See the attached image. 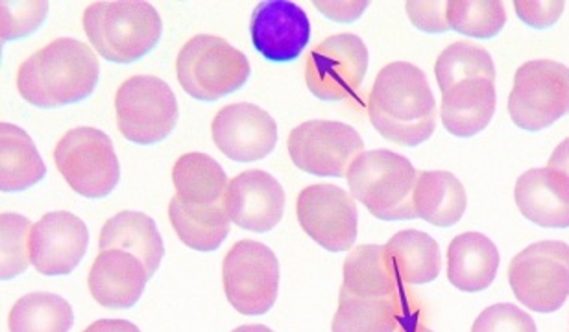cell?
<instances>
[{
    "mask_svg": "<svg viewBox=\"0 0 569 332\" xmlns=\"http://www.w3.org/2000/svg\"><path fill=\"white\" fill-rule=\"evenodd\" d=\"M368 119L379 135L400 147H420L437 125V100L422 69L392 61L368 93Z\"/></svg>",
    "mask_w": 569,
    "mask_h": 332,
    "instance_id": "cell-1",
    "label": "cell"
},
{
    "mask_svg": "<svg viewBox=\"0 0 569 332\" xmlns=\"http://www.w3.org/2000/svg\"><path fill=\"white\" fill-rule=\"evenodd\" d=\"M99 78L93 49L78 39L61 38L22 61L17 91L39 110H58L89 99Z\"/></svg>",
    "mask_w": 569,
    "mask_h": 332,
    "instance_id": "cell-2",
    "label": "cell"
},
{
    "mask_svg": "<svg viewBox=\"0 0 569 332\" xmlns=\"http://www.w3.org/2000/svg\"><path fill=\"white\" fill-rule=\"evenodd\" d=\"M83 30L97 54L128 66L158 47L163 22L150 2H93L83 11Z\"/></svg>",
    "mask_w": 569,
    "mask_h": 332,
    "instance_id": "cell-3",
    "label": "cell"
},
{
    "mask_svg": "<svg viewBox=\"0 0 569 332\" xmlns=\"http://www.w3.org/2000/svg\"><path fill=\"white\" fill-rule=\"evenodd\" d=\"M418 172L409 159L390 150L362 152L348 170L351 197L379 220L418 219L415 189Z\"/></svg>",
    "mask_w": 569,
    "mask_h": 332,
    "instance_id": "cell-4",
    "label": "cell"
},
{
    "mask_svg": "<svg viewBox=\"0 0 569 332\" xmlns=\"http://www.w3.org/2000/svg\"><path fill=\"white\" fill-rule=\"evenodd\" d=\"M250 72L244 52L209 33L189 39L176 60V77L181 89L202 102L224 99L244 88Z\"/></svg>",
    "mask_w": 569,
    "mask_h": 332,
    "instance_id": "cell-5",
    "label": "cell"
},
{
    "mask_svg": "<svg viewBox=\"0 0 569 332\" xmlns=\"http://www.w3.org/2000/svg\"><path fill=\"white\" fill-rule=\"evenodd\" d=\"M56 169L80 197H110L121 180V163L110 137L97 128H74L54 148Z\"/></svg>",
    "mask_w": 569,
    "mask_h": 332,
    "instance_id": "cell-6",
    "label": "cell"
},
{
    "mask_svg": "<svg viewBox=\"0 0 569 332\" xmlns=\"http://www.w3.org/2000/svg\"><path fill=\"white\" fill-rule=\"evenodd\" d=\"M509 283L529 311H559L569 298V245L560 240L527 245L510 261Z\"/></svg>",
    "mask_w": 569,
    "mask_h": 332,
    "instance_id": "cell-7",
    "label": "cell"
},
{
    "mask_svg": "<svg viewBox=\"0 0 569 332\" xmlns=\"http://www.w3.org/2000/svg\"><path fill=\"white\" fill-rule=\"evenodd\" d=\"M117 128L127 141L150 147L174 131L180 108L169 83L161 78H128L116 94Z\"/></svg>",
    "mask_w": 569,
    "mask_h": 332,
    "instance_id": "cell-8",
    "label": "cell"
},
{
    "mask_svg": "<svg viewBox=\"0 0 569 332\" xmlns=\"http://www.w3.org/2000/svg\"><path fill=\"white\" fill-rule=\"evenodd\" d=\"M226 298L244 316H263L274 306L280 289V262L269 245L239 240L222 262Z\"/></svg>",
    "mask_w": 569,
    "mask_h": 332,
    "instance_id": "cell-9",
    "label": "cell"
},
{
    "mask_svg": "<svg viewBox=\"0 0 569 332\" xmlns=\"http://www.w3.org/2000/svg\"><path fill=\"white\" fill-rule=\"evenodd\" d=\"M509 113L527 131L546 130L569 114V67L555 60L523 63L516 71Z\"/></svg>",
    "mask_w": 569,
    "mask_h": 332,
    "instance_id": "cell-10",
    "label": "cell"
},
{
    "mask_svg": "<svg viewBox=\"0 0 569 332\" xmlns=\"http://www.w3.org/2000/svg\"><path fill=\"white\" fill-rule=\"evenodd\" d=\"M289 155L307 174L346 178L351 163L365 152L356 128L337 120H307L290 131Z\"/></svg>",
    "mask_w": 569,
    "mask_h": 332,
    "instance_id": "cell-11",
    "label": "cell"
},
{
    "mask_svg": "<svg viewBox=\"0 0 569 332\" xmlns=\"http://www.w3.org/2000/svg\"><path fill=\"white\" fill-rule=\"evenodd\" d=\"M368 71V49L356 33H337L306 58V83L318 100L339 102L359 93Z\"/></svg>",
    "mask_w": 569,
    "mask_h": 332,
    "instance_id": "cell-12",
    "label": "cell"
},
{
    "mask_svg": "<svg viewBox=\"0 0 569 332\" xmlns=\"http://www.w3.org/2000/svg\"><path fill=\"white\" fill-rule=\"evenodd\" d=\"M301 229L323 250L340 253L357 240L356 198L331 183L307 187L296 198Z\"/></svg>",
    "mask_w": 569,
    "mask_h": 332,
    "instance_id": "cell-13",
    "label": "cell"
},
{
    "mask_svg": "<svg viewBox=\"0 0 569 332\" xmlns=\"http://www.w3.org/2000/svg\"><path fill=\"white\" fill-rule=\"evenodd\" d=\"M211 137L226 158L237 163H252L274 152L278 124L272 114L259 105L230 104L214 114Z\"/></svg>",
    "mask_w": 569,
    "mask_h": 332,
    "instance_id": "cell-14",
    "label": "cell"
},
{
    "mask_svg": "<svg viewBox=\"0 0 569 332\" xmlns=\"http://www.w3.org/2000/svg\"><path fill=\"white\" fill-rule=\"evenodd\" d=\"M253 49L270 63H290L303 54L311 39L306 11L289 0H269L256 6L250 19Z\"/></svg>",
    "mask_w": 569,
    "mask_h": 332,
    "instance_id": "cell-15",
    "label": "cell"
},
{
    "mask_svg": "<svg viewBox=\"0 0 569 332\" xmlns=\"http://www.w3.org/2000/svg\"><path fill=\"white\" fill-rule=\"evenodd\" d=\"M88 225L67 211L43 214L30 233V261L43 275H69L88 251Z\"/></svg>",
    "mask_w": 569,
    "mask_h": 332,
    "instance_id": "cell-16",
    "label": "cell"
},
{
    "mask_svg": "<svg viewBox=\"0 0 569 332\" xmlns=\"http://www.w3.org/2000/svg\"><path fill=\"white\" fill-rule=\"evenodd\" d=\"M224 205L231 222L239 228L269 233L283 219V187L264 170H244L230 180Z\"/></svg>",
    "mask_w": 569,
    "mask_h": 332,
    "instance_id": "cell-17",
    "label": "cell"
},
{
    "mask_svg": "<svg viewBox=\"0 0 569 332\" xmlns=\"http://www.w3.org/2000/svg\"><path fill=\"white\" fill-rule=\"evenodd\" d=\"M387 245H357L342 268L340 294L367 303L411 300Z\"/></svg>",
    "mask_w": 569,
    "mask_h": 332,
    "instance_id": "cell-18",
    "label": "cell"
},
{
    "mask_svg": "<svg viewBox=\"0 0 569 332\" xmlns=\"http://www.w3.org/2000/svg\"><path fill=\"white\" fill-rule=\"evenodd\" d=\"M148 281L147 268L138 256L122 250H106L94 259L88 286L99 305L124 311L141 300Z\"/></svg>",
    "mask_w": 569,
    "mask_h": 332,
    "instance_id": "cell-19",
    "label": "cell"
},
{
    "mask_svg": "<svg viewBox=\"0 0 569 332\" xmlns=\"http://www.w3.org/2000/svg\"><path fill=\"white\" fill-rule=\"evenodd\" d=\"M516 205L540 228H569V178L559 170L531 169L516 181Z\"/></svg>",
    "mask_w": 569,
    "mask_h": 332,
    "instance_id": "cell-20",
    "label": "cell"
},
{
    "mask_svg": "<svg viewBox=\"0 0 569 332\" xmlns=\"http://www.w3.org/2000/svg\"><path fill=\"white\" fill-rule=\"evenodd\" d=\"M496 83L487 78H470L459 82L442 94L440 119L446 130L455 137L481 133L496 113Z\"/></svg>",
    "mask_w": 569,
    "mask_h": 332,
    "instance_id": "cell-21",
    "label": "cell"
},
{
    "mask_svg": "<svg viewBox=\"0 0 569 332\" xmlns=\"http://www.w3.org/2000/svg\"><path fill=\"white\" fill-rule=\"evenodd\" d=\"M499 251L481 233H462L448 248V279L468 294L487 290L498 275Z\"/></svg>",
    "mask_w": 569,
    "mask_h": 332,
    "instance_id": "cell-22",
    "label": "cell"
},
{
    "mask_svg": "<svg viewBox=\"0 0 569 332\" xmlns=\"http://www.w3.org/2000/svg\"><path fill=\"white\" fill-rule=\"evenodd\" d=\"M100 251L122 250L138 256L152 279L161 266L164 245L158 225L148 214L138 211H122L104 223L100 231Z\"/></svg>",
    "mask_w": 569,
    "mask_h": 332,
    "instance_id": "cell-23",
    "label": "cell"
},
{
    "mask_svg": "<svg viewBox=\"0 0 569 332\" xmlns=\"http://www.w3.org/2000/svg\"><path fill=\"white\" fill-rule=\"evenodd\" d=\"M468 208L465 187L446 170H423L415 189L418 219L437 228H451L460 222Z\"/></svg>",
    "mask_w": 569,
    "mask_h": 332,
    "instance_id": "cell-24",
    "label": "cell"
},
{
    "mask_svg": "<svg viewBox=\"0 0 569 332\" xmlns=\"http://www.w3.org/2000/svg\"><path fill=\"white\" fill-rule=\"evenodd\" d=\"M169 219L178 239L187 248L203 253L219 250L230 234V217L226 213L224 203L194 205L174 197L170 200Z\"/></svg>",
    "mask_w": 569,
    "mask_h": 332,
    "instance_id": "cell-25",
    "label": "cell"
},
{
    "mask_svg": "<svg viewBox=\"0 0 569 332\" xmlns=\"http://www.w3.org/2000/svg\"><path fill=\"white\" fill-rule=\"evenodd\" d=\"M47 174L32 137L19 125L0 124V189L2 192L27 191Z\"/></svg>",
    "mask_w": 569,
    "mask_h": 332,
    "instance_id": "cell-26",
    "label": "cell"
},
{
    "mask_svg": "<svg viewBox=\"0 0 569 332\" xmlns=\"http://www.w3.org/2000/svg\"><path fill=\"white\" fill-rule=\"evenodd\" d=\"M176 197L194 205L224 203L230 180L219 161L206 153H183L172 169Z\"/></svg>",
    "mask_w": 569,
    "mask_h": 332,
    "instance_id": "cell-27",
    "label": "cell"
},
{
    "mask_svg": "<svg viewBox=\"0 0 569 332\" xmlns=\"http://www.w3.org/2000/svg\"><path fill=\"white\" fill-rule=\"evenodd\" d=\"M385 245L403 283L427 284L440 275L442 255L440 245L431 234L406 229L396 233Z\"/></svg>",
    "mask_w": 569,
    "mask_h": 332,
    "instance_id": "cell-28",
    "label": "cell"
},
{
    "mask_svg": "<svg viewBox=\"0 0 569 332\" xmlns=\"http://www.w3.org/2000/svg\"><path fill=\"white\" fill-rule=\"evenodd\" d=\"M415 306L412 300L365 303L339 294L331 332H398L401 320Z\"/></svg>",
    "mask_w": 569,
    "mask_h": 332,
    "instance_id": "cell-29",
    "label": "cell"
},
{
    "mask_svg": "<svg viewBox=\"0 0 569 332\" xmlns=\"http://www.w3.org/2000/svg\"><path fill=\"white\" fill-rule=\"evenodd\" d=\"M72 325L71 303L50 292L22 295L8 316L10 332H69Z\"/></svg>",
    "mask_w": 569,
    "mask_h": 332,
    "instance_id": "cell-30",
    "label": "cell"
},
{
    "mask_svg": "<svg viewBox=\"0 0 569 332\" xmlns=\"http://www.w3.org/2000/svg\"><path fill=\"white\" fill-rule=\"evenodd\" d=\"M435 74L442 94L470 78H487L496 83L492 56L481 47L466 41L449 44L448 49H443L442 54L438 56Z\"/></svg>",
    "mask_w": 569,
    "mask_h": 332,
    "instance_id": "cell-31",
    "label": "cell"
},
{
    "mask_svg": "<svg viewBox=\"0 0 569 332\" xmlns=\"http://www.w3.org/2000/svg\"><path fill=\"white\" fill-rule=\"evenodd\" d=\"M446 17L451 30L476 39L496 38L507 22L499 0H449Z\"/></svg>",
    "mask_w": 569,
    "mask_h": 332,
    "instance_id": "cell-32",
    "label": "cell"
},
{
    "mask_svg": "<svg viewBox=\"0 0 569 332\" xmlns=\"http://www.w3.org/2000/svg\"><path fill=\"white\" fill-rule=\"evenodd\" d=\"M33 223L17 213H2L0 217V278L10 281L27 272L30 261V233Z\"/></svg>",
    "mask_w": 569,
    "mask_h": 332,
    "instance_id": "cell-33",
    "label": "cell"
},
{
    "mask_svg": "<svg viewBox=\"0 0 569 332\" xmlns=\"http://www.w3.org/2000/svg\"><path fill=\"white\" fill-rule=\"evenodd\" d=\"M49 13V2H2V41L36 32Z\"/></svg>",
    "mask_w": 569,
    "mask_h": 332,
    "instance_id": "cell-34",
    "label": "cell"
},
{
    "mask_svg": "<svg viewBox=\"0 0 569 332\" xmlns=\"http://www.w3.org/2000/svg\"><path fill=\"white\" fill-rule=\"evenodd\" d=\"M471 332H538L537 323L520 306L498 303L479 314Z\"/></svg>",
    "mask_w": 569,
    "mask_h": 332,
    "instance_id": "cell-35",
    "label": "cell"
},
{
    "mask_svg": "<svg viewBox=\"0 0 569 332\" xmlns=\"http://www.w3.org/2000/svg\"><path fill=\"white\" fill-rule=\"evenodd\" d=\"M407 16L412 24L429 33L448 32V2H407Z\"/></svg>",
    "mask_w": 569,
    "mask_h": 332,
    "instance_id": "cell-36",
    "label": "cell"
},
{
    "mask_svg": "<svg viewBox=\"0 0 569 332\" xmlns=\"http://www.w3.org/2000/svg\"><path fill=\"white\" fill-rule=\"evenodd\" d=\"M516 13L521 21L532 28L553 27L565 13L566 2L562 0H548V2H531V0H516Z\"/></svg>",
    "mask_w": 569,
    "mask_h": 332,
    "instance_id": "cell-37",
    "label": "cell"
},
{
    "mask_svg": "<svg viewBox=\"0 0 569 332\" xmlns=\"http://www.w3.org/2000/svg\"><path fill=\"white\" fill-rule=\"evenodd\" d=\"M323 16L339 22H353L365 13L368 2H312Z\"/></svg>",
    "mask_w": 569,
    "mask_h": 332,
    "instance_id": "cell-38",
    "label": "cell"
},
{
    "mask_svg": "<svg viewBox=\"0 0 569 332\" xmlns=\"http://www.w3.org/2000/svg\"><path fill=\"white\" fill-rule=\"evenodd\" d=\"M83 332H141V329L127 320H99Z\"/></svg>",
    "mask_w": 569,
    "mask_h": 332,
    "instance_id": "cell-39",
    "label": "cell"
},
{
    "mask_svg": "<svg viewBox=\"0 0 569 332\" xmlns=\"http://www.w3.org/2000/svg\"><path fill=\"white\" fill-rule=\"evenodd\" d=\"M548 167L549 169L559 170L569 178V139L560 142L559 147L555 148V152L549 158Z\"/></svg>",
    "mask_w": 569,
    "mask_h": 332,
    "instance_id": "cell-40",
    "label": "cell"
},
{
    "mask_svg": "<svg viewBox=\"0 0 569 332\" xmlns=\"http://www.w3.org/2000/svg\"><path fill=\"white\" fill-rule=\"evenodd\" d=\"M398 332H432L431 329L427 328L426 323L420 320V311L418 306L407 312L403 320H401L400 329Z\"/></svg>",
    "mask_w": 569,
    "mask_h": 332,
    "instance_id": "cell-41",
    "label": "cell"
},
{
    "mask_svg": "<svg viewBox=\"0 0 569 332\" xmlns=\"http://www.w3.org/2000/svg\"><path fill=\"white\" fill-rule=\"evenodd\" d=\"M231 332H274L272 329L264 328V325H241L236 331Z\"/></svg>",
    "mask_w": 569,
    "mask_h": 332,
    "instance_id": "cell-42",
    "label": "cell"
}]
</instances>
